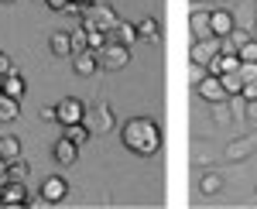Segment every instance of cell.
Wrapping results in <instances>:
<instances>
[{
	"label": "cell",
	"instance_id": "2e32d148",
	"mask_svg": "<svg viewBox=\"0 0 257 209\" xmlns=\"http://www.w3.org/2000/svg\"><path fill=\"white\" fill-rule=\"evenodd\" d=\"M52 154H55L59 165H76V158H79V144H72L69 137H62V141H55Z\"/></svg>",
	"mask_w": 257,
	"mask_h": 209
},
{
	"label": "cell",
	"instance_id": "6da1fadb",
	"mask_svg": "<svg viewBox=\"0 0 257 209\" xmlns=\"http://www.w3.org/2000/svg\"><path fill=\"white\" fill-rule=\"evenodd\" d=\"M120 141H123L127 151L141 154V158L158 154V148H161L158 120H151V117H131V120L123 124V131H120Z\"/></svg>",
	"mask_w": 257,
	"mask_h": 209
},
{
	"label": "cell",
	"instance_id": "5bb4252c",
	"mask_svg": "<svg viewBox=\"0 0 257 209\" xmlns=\"http://www.w3.org/2000/svg\"><path fill=\"white\" fill-rule=\"evenodd\" d=\"M24 89H28V82H24V76H21L18 69H14V72H7V76H0V93H4V96L21 99V96H24Z\"/></svg>",
	"mask_w": 257,
	"mask_h": 209
},
{
	"label": "cell",
	"instance_id": "277c9868",
	"mask_svg": "<svg viewBox=\"0 0 257 209\" xmlns=\"http://www.w3.org/2000/svg\"><path fill=\"white\" fill-rule=\"evenodd\" d=\"M117 14H113V7L110 4H86V11H82V24L86 28H96V31H106L110 35V28L117 24Z\"/></svg>",
	"mask_w": 257,
	"mask_h": 209
},
{
	"label": "cell",
	"instance_id": "4fadbf2b",
	"mask_svg": "<svg viewBox=\"0 0 257 209\" xmlns=\"http://www.w3.org/2000/svg\"><path fill=\"white\" fill-rule=\"evenodd\" d=\"M189 28H192V38L196 41L216 38V35L209 31V11H192V14H189Z\"/></svg>",
	"mask_w": 257,
	"mask_h": 209
},
{
	"label": "cell",
	"instance_id": "836d02e7",
	"mask_svg": "<svg viewBox=\"0 0 257 209\" xmlns=\"http://www.w3.org/2000/svg\"><path fill=\"white\" fill-rule=\"evenodd\" d=\"M14 69H18V65H14L11 58H7L4 52H0V76H7V72H14Z\"/></svg>",
	"mask_w": 257,
	"mask_h": 209
},
{
	"label": "cell",
	"instance_id": "ba28073f",
	"mask_svg": "<svg viewBox=\"0 0 257 209\" xmlns=\"http://www.w3.org/2000/svg\"><path fill=\"white\" fill-rule=\"evenodd\" d=\"M196 93L202 96V99H209V103H226V99H230L226 89H223V82H219V76H213V72H206V79L196 82Z\"/></svg>",
	"mask_w": 257,
	"mask_h": 209
},
{
	"label": "cell",
	"instance_id": "7402d4cb",
	"mask_svg": "<svg viewBox=\"0 0 257 209\" xmlns=\"http://www.w3.org/2000/svg\"><path fill=\"white\" fill-rule=\"evenodd\" d=\"M219 82H223L226 96H240V93H243V79H240V72H223Z\"/></svg>",
	"mask_w": 257,
	"mask_h": 209
},
{
	"label": "cell",
	"instance_id": "3957f363",
	"mask_svg": "<svg viewBox=\"0 0 257 209\" xmlns=\"http://www.w3.org/2000/svg\"><path fill=\"white\" fill-rule=\"evenodd\" d=\"M96 62H99V69H106V72H120V69H127V62H131V48L106 38V45L96 52Z\"/></svg>",
	"mask_w": 257,
	"mask_h": 209
},
{
	"label": "cell",
	"instance_id": "d590c367",
	"mask_svg": "<svg viewBox=\"0 0 257 209\" xmlns=\"http://www.w3.org/2000/svg\"><path fill=\"white\" fill-rule=\"evenodd\" d=\"M230 117H226V110H223V103H216V124H226Z\"/></svg>",
	"mask_w": 257,
	"mask_h": 209
},
{
	"label": "cell",
	"instance_id": "e575fe53",
	"mask_svg": "<svg viewBox=\"0 0 257 209\" xmlns=\"http://www.w3.org/2000/svg\"><path fill=\"white\" fill-rule=\"evenodd\" d=\"M45 4H48V7H52V11H59V14H62V11H65V4H69V0H45Z\"/></svg>",
	"mask_w": 257,
	"mask_h": 209
},
{
	"label": "cell",
	"instance_id": "7c38bea8",
	"mask_svg": "<svg viewBox=\"0 0 257 209\" xmlns=\"http://www.w3.org/2000/svg\"><path fill=\"white\" fill-rule=\"evenodd\" d=\"M69 58H72V69H76L79 76H93V72L99 69L96 52H93V48H82V52H72Z\"/></svg>",
	"mask_w": 257,
	"mask_h": 209
},
{
	"label": "cell",
	"instance_id": "484cf974",
	"mask_svg": "<svg viewBox=\"0 0 257 209\" xmlns=\"http://www.w3.org/2000/svg\"><path fill=\"white\" fill-rule=\"evenodd\" d=\"M219 189H223V178H219L216 171H206V175H202V192H206V195H216Z\"/></svg>",
	"mask_w": 257,
	"mask_h": 209
},
{
	"label": "cell",
	"instance_id": "7a4b0ae2",
	"mask_svg": "<svg viewBox=\"0 0 257 209\" xmlns=\"http://www.w3.org/2000/svg\"><path fill=\"white\" fill-rule=\"evenodd\" d=\"M82 124H86V131L93 134V137H103V134L113 131V110H110V103H93V107H86V114H82Z\"/></svg>",
	"mask_w": 257,
	"mask_h": 209
},
{
	"label": "cell",
	"instance_id": "ab89813d",
	"mask_svg": "<svg viewBox=\"0 0 257 209\" xmlns=\"http://www.w3.org/2000/svg\"><path fill=\"white\" fill-rule=\"evenodd\" d=\"M86 4H89V0H86Z\"/></svg>",
	"mask_w": 257,
	"mask_h": 209
},
{
	"label": "cell",
	"instance_id": "30bf717a",
	"mask_svg": "<svg viewBox=\"0 0 257 209\" xmlns=\"http://www.w3.org/2000/svg\"><path fill=\"white\" fill-rule=\"evenodd\" d=\"M233 28H237V21H233V14H230L226 7H216V11H209V31H213L216 38H226Z\"/></svg>",
	"mask_w": 257,
	"mask_h": 209
},
{
	"label": "cell",
	"instance_id": "5b68a950",
	"mask_svg": "<svg viewBox=\"0 0 257 209\" xmlns=\"http://www.w3.org/2000/svg\"><path fill=\"white\" fill-rule=\"evenodd\" d=\"M28 202V189L24 182H14V178H4L0 182V206L4 209H18Z\"/></svg>",
	"mask_w": 257,
	"mask_h": 209
},
{
	"label": "cell",
	"instance_id": "8992f818",
	"mask_svg": "<svg viewBox=\"0 0 257 209\" xmlns=\"http://www.w3.org/2000/svg\"><path fill=\"white\" fill-rule=\"evenodd\" d=\"M82 114H86V103H82V99H76V96H65L59 107H55V124H62V127L79 124Z\"/></svg>",
	"mask_w": 257,
	"mask_h": 209
},
{
	"label": "cell",
	"instance_id": "8fae6325",
	"mask_svg": "<svg viewBox=\"0 0 257 209\" xmlns=\"http://www.w3.org/2000/svg\"><path fill=\"white\" fill-rule=\"evenodd\" d=\"M216 55H219V38H206V41H196V45H192L189 62H202V65H209Z\"/></svg>",
	"mask_w": 257,
	"mask_h": 209
},
{
	"label": "cell",
	"instance_id": "f1b7e54d",
	"mask_svg": "<svg viewBox=\"0 0 257 209\" xmlns=\"http://www.w3.org/2000/svg\"><path fill=\"white\" fill-rule=\"evenodd\" d=\"M206 72H209V69H206L202 62H192V65H189V82H192V86H196V82H202V79H206Z\"/></svg>",
	"mask_w": 257,
	"mask_h": 209
},
{
	"label": "cell",
	"instance_id": "d4e9b609",
	"mask_svg": "<svg viewBox=\"0 0 257 209\" xmlns=\"http://www.w3.org/2000/svg\"><path fill=\"white\" fill-rule=\"evenodd\" d=\"M86 28V24H82ZM106 45V31H96V28H86V48H93V52H99Z\"/></svg>",
	"mask_w": 257,
	"mask_h": 209
},
{
	"label": "cell",
	"instance_id": "e0dca14e",
	"mask_svg": "<svg viewBox=\"0 0 257 209\" xmlns=\"http://www.w3.org/2000/svg\"><path fill=\"white\" fill-rule=\"evenodd\" d=\"M206 69H209L213 76H223V72H237V69H240V58H237V55H230V52H219V55L213 58Z\"/></svg>",
	"mask_w": 257,
	"mask_h": 209
},
{
	"label": "cell",
	"instance_id": "74e56055",
	"mask_svg": "<svg viewBox=\"0 0 257 209\" xmlns=\"http://www.w3.org/2000/svg\"><path fill=\"white\" fill-rule=\"evenodd\" d=\"M89 4H110V0H89Z\"/></svg>",
	"mask_w": 257,
	"mask_h": 209
},
{
	"label": "cell",
	"instance_id": "cb8c5ba5",
	"mask_svg": "<svg viewBox=\"0 0 257 209\" xmlns=\"http://www.w3.org/2000/svg\"><path fill=\"white\" fill-rule=\"evenodd\" d=\"M28 171H31V165H28V161H21V158L7 161V178H14V182H24V178H28Z\"/></svg>",
	"mask_w": 257,
	"mask_h": 209
},
{
	"label": "cell",
	"instance_id": "603a6c76",
	"mask_svg": "<svg viewBox=\"0 0 257 209\" xmlns=\"http://www.w3.org/2000/svg\"><path fill=\"white\" fill-rule=\"evenodd\" d=\"M65 137H69V141H72V144H86V141H89V137H93V134L86 131V124H69V127H65Z\"/></svg>",
	"mask_w": 257,
	"mask_h": 209
},
{
	"label": "cell",
	"instance_id": "44dd1931",
	"mask_svg": "<svg viewBox=\"0 0 257 209\" xmlns=\"http://www.w3.org/2000/svg\"><path fill=\"white\" fill-rule=\"evenodd\" d=\"M138 38H148V41H161V24L155 18H144L138 24Z\"/></svg>",
	"mask_w": 257,
	"mask_h": 209
},
{
	"label": "cell",
	"instance_id": "83f0119b",
	"mask_svg": "<svg viewBox=\"0 0 257 209\" xmlns=\"http://www.w3.org/2000/svg\"><path fill=\"white\" fill-rule=\"evenodd\" d=\"M240 120H243L250 131H257V99H247V107L240 110Z\"/></svg>",
	"mask_w": 257,
	"mask_h": 209
},
{
	"label": "cell",
	"instance_id": "52a82bcc",
	"mask_svg": "<svg viewBox=\"0 0 257 209\" xmlns=\"http://www.w3.org/2000/svg\"><path fill=\"white\" fill-rule=\"evenodd\" d=\"M65 195H69V182H65L62 175H48V178L41 182V199H45V206H59Z\"/></svg>",
	"mask_w": 257,
	"mask_h": 209
},
{
	"label": "cell",
	"instance_id": "ffe728a7",
	"mask_svg": "<svg viewBox=\"0 0 257 209\" xmlns=\"http://www.w3.org/2000/svg\"><path fill=\"white\" fill-rule=\"evenodd\" d=\"M0 158H4V161L21 158V141L14 137V134H4V137H0Z\"/></svg>",
	"mask_w": 257,
	"mask_h": 209
},
{
	"label": "cell",
	"instance_id": "f546056e",
	"mask_svg": "<svg viewBox=\"0 0 257 209\" xmlns=\"http://www.w3.org/2000/svg\"><path fill=\"white\" fill-rule=\"evenodd\" d=\"M69 38H72V52H82L86 48V28H76V31H69Z\"/></svg>",
	"mask_w": 257,
	"mask_h": 209
},
{
	"label": "cell",
	"instance_id": "f35d334b",
	"mask_svg": "<svg viewBox=\"0 0 257 209\" xmlns=\"http://www.w3.org/2000/svg\"><path fill=\"white\" fill-rule=\"evenodd\" d=\"M0 4H14V0H0Z\"/></svg>",
	"mask_w": 257,
	"mask_h": 209
},
{
	"label": "cell",
	"instance_id": "8d00e7d4",
	"mask_svg": "<svg viewBox=\"0 0 257 209\" xmlns=\"http://www.w3.org/2000/svg\"><path fill=\"white\" fill-rule=\"evenodd\" d=\"M4 178H7V161L0 158V182H4Z\"/></svg>",
	"mask_w": 257,
	"mask_h": 209
},
{
	"label": "cell",
	"instance_id": "d6a6232c",
	"mask_svg": "<svg viewBox=\"0 0 257 209\" xmlns=\"http://www.w3.org/2000/svg\"><path fill=\"white\" fill-rule=\"evenodd\" d=\"M38 117H41V124H55V107H41Z\"/></svg>",
	"mask_w": 257,
	"mask_h": 209
},
{
	"label": "cell",
	"instance_id": "b9f144b4",
	"mask_svg": "<svg viewBox=\"0 0 257 209\" xmlns=\"http://www.w3.org/2000/svg\"><path fill=\"white\" fill-rule=\"evenodd\" d=\"M254 7H257V4H254Z\"/></svg>",
	"mask_w": 257,
	"mask_h": 209
},
{
	"label": "cell",
	"instance_id": "1f68e13d",
	"mask_svg": "<svg viewBox=\"0 0 257 209\" xmlns=\"http://www.w3.org/2000/svg\"><path fill=\"white\" fill-rule=\"evenodd\" d=\"M243 99H257V79H250V82H243Z\"/></svg>",
	"mask_w": 257,
	"mask_h": 209
},
{
	"label": "cell",
	"instance_id": "4316f807",
	"mask_svg": "<svg viewBox=\"0 0 257 209\" xmlns=\"http://www.w3.org/2000/svg\"><path fill=\"white\" fill-rule=\"evenodd\" d=\"M237 58H240V62H257V38L243 41V45L237 48Z\"/></svg>",
	"mask_w": 257,
	"mask_h": 209
},
{
	"label": "cell",
	"instance_id": "60d3db41",
	"mask_svg": "<svg viewBox=\"0 0 257 209\" xmlns=\"http://www.w3.org/2000/svg\"><path fill=\"white\" fill-rule=\"evenodd\" d=\"M254 31H257V28H254Z\"/></svg>",
	"mask_w": 257,
	"mask_h": 209
},
{
	"label": "cell",
	"instance_id": "ac0fdd59",
	"mask_svg": "<svg viewBox=\"0 0 257 209\" xmlns=\"http://www.w3.org/2000/svg\"><path fill=\"white\" fill-rule=\"evenodd\" d=\"M48 48H52V55L69 58V55H72V38H69V31H52V38H48Z\"/></svg>",
	"mask_w": 257,
	"mask_h": 209
},
{
	"label": "cell",
	"instance_id": "4dcf8cb0",
	"mask_svg": "<svg viewBox=\"0 0 257 209\" xmlns=\"http://www.w3.org/2000/svg\"><path fill=\"white\" fill-rule=\"evenodd\" d=\"M240 79H243V82H250V79H257V62H240Z\"/></svg>",
	"mask_w": 257,
	"mask_h": 209
},
{
	"label": "cell",
	"instance_id": "9a60e30c",
	"mask_svg": "<svg viewBox=\"0 0 257 209\" xmlns=\"http://www.w3.org/2000/svg\"><path fill=\"white\" fill-rule=\"evenodd\" d=\"M106 38H110V41H120V45H127V48H131V45L138 41V24H127V21H117V24L110 28V35H106Z\"/></svg>",
	"mask_w": 257,
	"mask_h": 209
},
{
	"label": "cell",
	"instance_id": "9c48e42d",
	"mask_svg": "<svg viewBox=\"0 0 257 209\" xmlns=\"http://www.w3.org/2000/svg\"><path fill=\"white\" fill-rule=\"evenodd\" d=\"M254 151H257V134H243V137L226 144V161H243V158H250Z\"/></svg>",
	"mask_w": 257,
	"mask_h": 209
},
{
	"label": "cell",
	"instance_id": "d6986e66",
	"mask_svg": "<svg viewBox=\"0 0 257 209\" xmlns=\"http://www.w3.org/2000/svg\"><path fill=\"white\" fill-rule=\"evenodd\" d=\"M18 114H21V99L0 93V124H11V120H18Z\"/></svg>",
	"mask_w": 257,
	"mask_h": 209
}]
</instances>
